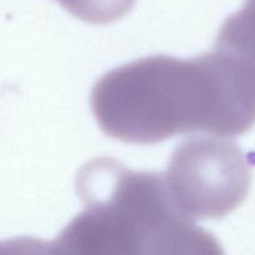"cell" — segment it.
Here are the masks:
<instances>
[{
    "mask_svg": "<svg viewBox=\"0 0 255 255\" xmlns=\"http://www.w3.org/2000/svg\"><path fill=\"white\" fill-rule=\"evenodd\" d=\"M74 16L90 24H110L121 19L136 0H56Z\"/></svg>",
    "mask_w": 255,
    "mask_h": 255,
    "instance_id": "277c9868",
    "label": "cell"
},
{
    "mask_svg": "<svg viewBox=\"0 0 255 255\" xmlns=\"http://www.w3.org/2000/svg\"><path fill=\"white\" fill-rule=\"evenodd\" d=\"M85 209L51 243L70 254H218L211 233L174 207L163 173L92 159L76 178Z\"/></svg>",
    "mask_w": 255,
    "mask_h": 255,
    "instance_id": "7a4b0ae2",
    "label": "cell"
},
{
    "mask_svg": "<svg viewBox=\"0 0 255 255\" xmlns=\"http://www.w3.org/2000/svg\"><path fill=\"white\" fill-rule=\"evenodd\" d=\"M193 137L174 149L164 183L174 207L191 221L226 217L246 199L252 168L238 144Z\"/></svg>",
    "mask_w": 255,
    "mask_h": 255,
    "instance_id": "3957f363",
    "label": "cell"
},
{
    "mask_svg": "<svg viewBox=\"0 0 255 255\" xmlns=\"http://www.w3.org/2000/svg\"><path fill=\"white\" fill-rule=\"evenodd\" d=\"M91 107L107 136L127 143H158L204 131L239 136L255 125V72L216 41L193 59L144 57L105 74Z\"/></svg>",
    "mask_w": 255,
    "mask_h": 255,
    "instance_id": "6da1fadb",
    "label": "cell"
}]
</instances>
